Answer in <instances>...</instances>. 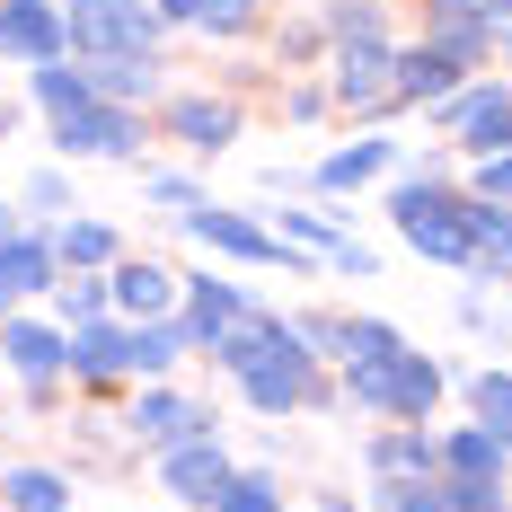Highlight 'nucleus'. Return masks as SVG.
Listing matches in <instances>:
<instances>
[{
    "instance_id": "obj_37",
    "label": "nucleus",
    "mask_w": 512,
    "mask_h": 512,
    "mask_svg": "<svg viewBox=\"0 0 512 512\" xmlns=\"http://www.w3.org/2000/svg\"><path fill=\"white\" fill-rule=\"evenodd\" d=\"M9 124H18V115H9V106H0V142H9Z\"/></svg>"
},
{
    "instance_id": "obj_1",
    "label": "nucleus",
    "mask_w": 512,
    "mask_h": 512,
    "mask_svg": "<svg viewBox=\"0 0 512 512\" xmlns=\"http://www.w3.org/2000/svg\"><path fill=\"white\" fill-rule=\"evenodd\" d=\"M389 212H398V239H407L415 256H442V265H477V239H468V204L460 195H442V186H433V177H424V186H398V195H389Z\"/></svg>"
},
{
    "instance_id": "obj_16",
    "label": "nucleus",
    "mask_w": 512,
    "mask_h": 512,
    "mask_svg": "<svg viewBox=\"0 0 512 512\" xmlns=\"http://www.w3.org/2000/svg\"><path fill=\"white\" fill-rule=\"evenodd\" d=\"M133 433L168 451V442H195V433H212V415H204V407H186V398H168V389H151V398L133 407Z\"/></svg>"
},
{
    "instance_id": "obj_7",
    "label": "nucleus",
    "mask_w": 512,
    "mask_h": 512,
    "mask_svg": "<svg viewBox=\"0 0 512 512\" xmlns=\"http://www.w3.org/2000/svg\"><path fill=\"white\" fill-rule=\"evenodd\" d=\"M451 133H460L477 159L512 151V89H468V98H451Z\"/></svg>"
},
{
    "instance_id": "obj_22",
    "label": "nucleus",
    "mask_w": 512,
    "mask_h": 512,
    "mask_svg": "<svg viewBox=\"0 0 512 512\" xmlns=\"http://www.w3.org/2000/svg\"><path fill=\"white\" fill-rule=\"evenodd\" d=\"M433 398H442V371H433V362L424 354H398V424H424V415H433Z\"/></svg>"
},
{
    "instance_id": "obj_15",
    "label": "nucleus",
    "mask_w": 512,
    "mask_h": 512,
    "mask_svg": "<svg viewBox=\"0 0 512 512\" xmlns=\"http://www.w3.org/2000/svg\"><path fill=\"white\" fill-rule=\"evenodd\" d=\"M71 371L80 380H115V371H133V327H71Z\"/></svg>"
},
{
    "instance_id": "obj_34",
    "label": "nucleus",
    "mask_w": 512,
    "mask_h": 512,
    "mask_svg": "<svg viewBox=\"0 0 512 512\" xmlns=\"http://www.w3.org/2000/svg\"><path fill=\"white\" fill-rule=\"evenodd\" d=\"M53 292H62V318H71V327H89V318L106 309V292H98V283H53Z\"/></svg>"
},
{
    "instance_id": "obj_30",
    "label": "nucleus",
    "mask_w": 512,
    "mask_h": 512,
    "mask_svg": "<svg viewBox=\"0 0 512 512\" xmlns=\"http://www.w3.org/2000/svg\"><path fill=\"white\" fill-rule=\"evenodd\" d=\"M186 18H195V27H221V36H239V27H256V0H195Z\"/></svg>"
},
{
    "instance_id": "obj_8",
    "label": "nucleus",
    "mask_w": 512,
    "mask_h": 512,
    "mask_svg": "<svg viewBox=\"0 0 512 512\" xmlns=\"http://www.w3.org/2000/svg\"><path fill=\"white\" fill-rule=\"evenodd\" d=\"M0 362H9L18 380H53V371L71 362V336H62V327H36V318H0Z\"/></svg>"
},
{
    "instance_id": "obj_3",
    "label": "nucleus",
    "mask_w": 512,
    "mask_h": 512,
    "mask_svg": "<svg viewBox=\"0 0 512 512\" xmlns=\"http://www.w3.org/2000/svg\"><path fill=\"white\" fill-rule=\"evenodd\" d=\"M53 142H62L71 159H124L133 142H142V115L89 98V106H71V115H53Z\"/></svg>"
},
{
    "instance_id": "obj_36",
    "label": "nucleus",
    "mask_w": 512,
    "mask_h": 512,
    "mask_svg": "<svg viewBox=\"0 0 512 512\" xmlns=\"http://www.w3.org/2000/svg\"><path fill=\"white\" fill-rule=\"evenodd\" d=\"M486 45H512V0H486Z\"/></svg>"
},
{
    "instance_id": "obj_35",
    "label": "nucleus",
    "mask_w": 512,
    "mask_h": 512,
    "mask_svg": "<svg viewBox=\"0 0 512 512\" xmlns=\"http://www.w3.org/2000/svg\"><path fill=\"white\" fill-rule=\"evenodd\" d=\"M142 186H151V195H159V204H186V212H195V204H204V195H195V186H186V177H142Z\"/></svg>"
},
{
    "instance_id": "obj_27",
    "label": "nucleus",
    "mask_w": 512,
    "mask_h": 512,
    "mask_svg": "<svg viewBox=\"0 0 512 512\" xmlns=\"http://www.w3.org/2000/svg\"><path fill=\"white\" fill-rule=\"evenodd\" d=\"M389 159H398L389 142H354V151H336L327 168H318V186H362V177H380Z\"/></svg>"
},
{
    "instance_id": "obj_19",
    "label": "nucleus",
    "mask_w": 512,
    "mask_h": 512,
    "mask_svg": "<svg viewBox=\"0 0 512 512\" xmlns=\"http://www.w3.org/2000/svg\"><path fill=\"white\" fill-rule=\"evenodd\" d=\"M0 504L9 512H71V477H53V468H9V477H0Z\"/></svg>"
},
{
    "instance_id": "obj_17",
    "label": "nucleus",
    "mask_w": 512,
    "mask_h": 512,
    "mask_svg": "<svg viewBox=\"0 0 512 512\" xmlns=\"http://www.w3.org/2000/svg\"><path fill=\"white\" fill-rule=\"evenodd\" d=\"M115 301L133 309V318H159V309L177 301V274L151 265V256H124V265H115Z\"/></svg>"
},
{
    "instance_id": "obj_32",
    "label": "nucleus",
    "mask_w": 512,
    "mask_h": 512,
    "mask_svg": "<svg viewBox=\"0 0 512 512\" xmlns=\"http://www.w3.org/2000/svg\"><path fill=\"white\" fill-rule=\"evenodd\" d=\"M477 204H512V151L477 159Z\"/></svg>"
},
{
    "instance_id": "obj_33",
    "label": "nucleus",
    "mask_w": 512,
    "mask_h": 512,
    "mask_svg": "<svg viewBox=\"0 0 512 512\" xmlns=\"http://www.w3.org/2000/svg\"><path fill=\"white\" fill-rule=\"evenodd\" d=\"M283 230H292V239H309V248H345V239H336V221H327V212H283Z\"/></svg>"
},
{
    "instance_id": "obj_28",
    "label": "nucleus",
    "mask_w": 512,
    "mask_h": 512,
    "mask_svg": "<svg viewBox=\"0 0 512 512\" xmlns=\"http://www.w3.org/2000/svg\"><path fill=\"white\" fill-rule=\"evenodd\" d=\"M53 256H71V265H106V256H115V230H106V221H71V230L53 239Z\"/></svg>"
},
{
    "instance_id": "obj_26",
    "label": "nucleus",
    "mask_w": 512,
    "mask_h": 512,
    "mask_svg": "<svg viewBox=\"0 0 512 512\" xmlns=\"http://www.w3.org/2000/svg\"><path fill=\"white\" fill-rule=\"evenodd\" d=\"M468 398H477V424L512 451V371H477V380H468Z\"/></svg>"
},
{
    "instance_id": "obj_24",
    "label": "nucleus",
    "mask_w": 512,
    "mask_h": 512,
    "mask_svg": "<svg viewBox=\"0 0 512 512\" xmlns=\"http://www.w3.org/2000/svg\"><path fill=\"white\" fill-rule=\"evenodd\" d=\"M468 239H477V265H486V274H512V212L468 204Z\"/></svg>"
},
{
    "instance_id": "obj_20",
    "label": "nucleus",
    "mask_w": 512,
    "mask_h": 512,
    "mask_svg": "<svg viewBox=\"0 0 512 512\" xmlns=\"http://www.w3.org/2000/svg\"><path fill=\"white\" fill-rule=\"evenodd\" d=\"M442 468H451V477H495V486H504L512 451L486 433V424H477V433H451V442H442Z\"/></svg>"
},
{
    "instance_id": "obj_2",
    "label": "nucleus",
    "mask_w": 512,
    "mask_h": 512,
    "mask_svg": "<svg viewBox=\"0 0 512 512\" xmlns=\"http://www.w3.org/2000/svg\"><path fill=\"white\" fill-rule=\"evenodd\" d=\"M62 27H71V53H151L159 9H142V0H71Z\"/></svg>"
},
{
    "instance_id": "obj_10",
    "label": "nucleus",
    "mask_w": 512,
    "mask_h": 512,
    "mask_svg": "<svg viewBox=\"0 0 512 512\" xmlns=\"http://www.w3.org/2000/svg\"><path fill=\"white\" fill-rule=\"evenodd\" d=\"M336 98L345 106H389V36H345V53H336Z\"/></svg>"
},
{
    "instance_id": "obj_4",
    "label": "nucleus",
    "mask_w": 512,
    "mask_h": 512,
    "mask_svg": "<svg viewBox=\"0 0 512 512\" xmlns=\"http://www.w3.org/2000/svg\"><path fill=\"white\" fill-rule=\"evenodd\" d=\"M0 53L9 62H62L71 53L62 0H0Z\"/></svg>"
},
{
    "instance_id": "obj_12",
    "label": "nucleus",
    "mask_w": 512,
    "mask_h": 512,
    "mask_svg": "<svg viewBox=\"0 0 512 512\" xmlns=\"http://www.w3.org/2000/svg\"><path fill=\"white\" fill-rule=\"evenodd\" d=\"M168 133L186 151H221V142H239V106L230 98H177L168 106Z\"/></svg>"
},
{
    "instance_id": "obj_9",
    "label": "nucleus",
    "mask_w": 512,
    "mask_h": 512,
    "mask_svg": "<svg viewBox=\"0 0 512 512\" xmlns=\"http://www.w3.org/2000/svg\"><path fill=\"white\" fill-rule=\"evenodd\" d=\"M89 98H106V106H151L159 98V62L151 53H89Z\"/></svg>"
},
{
    "instance_id": "obj_31",
    "label": "nucleus",
    "mask_w": 512,
    "mask_h": 512,
    "mask_svg": "<svg viewBox=\"0 0 512 512\" xmlns=\"http://www.w3.org/2000/svg\"><path fill=\"white\" fill-rule=\"evenodd\" d=\"M327 27H336V36H389V27H380V0H336Z\"/></svg>"
},
{
    "instance_id": "obj_23",
    "label": "nucleus",
    "mask_w": 512,
    "mask_h": 512,
    "mask_svg": "<svg viewBox=\"0 0 512 512\" xmlns=\"http://www.w3.org/2000/svg\"><path fill=\"white\" fill-rule=\"evenodd\" d=\"M398 354H407V345H398ZM398 354H380V362H345V389H354V407H371V415L398 407Z\"/></svg>"
},
{
    "instance_id": "obj_5",
    "label": "nucleus",
    "mask_w": 512,
    "mask_h": 512,
    "mask_svg": "<svg viewBox=\"0 0 512 512\" xmlns=\"http://www.w3.org/2000/svg\"><path fill=\"white\" fill-rule=\"evenodd\" d=\"M159 486H168L177 504H212V495L230 486V451H221L212 433H195V442H168V451H159Z\"/></svg>"
},
{
    "instance_id": "obj_13",
    "label": "nucleus",
    "mask_w": 512,
    "mask_h": 512,
    "mask_svg": "<svg viewBox=\"0 0 512 512\" xmlns=\"http://www.w3.org/2000/svg\"><path fill=\"white\" fill-rule=\"evenodd\" d=\"M45 283H53V248H45V239H18V230H9V239H0V318L27 301V292H45Z\"/></svg>"
},
{
    "instance_id": "obj_14",
    "label": "nucleus",
    "mask_w": 512,
    "mask_h": 512,
    "mask_svg": "<svg viewBox=\"0 0 512 512\" xmlns=\"http://www.w3.org/2000/svg\"><path fill=\"white\" fill-rule=\"evenodd\" d=\"M424 18H433V45L451 53V62L486 53V0H424Z\"/></svg>"
},
{
    "instance_id": "obj_29",
    "label": "nucleus",
    "mask_w": 512,
    "mask_h": 512,
    "mask_svg": "<svg viewBox=\"0 0 512 512\" xmlns=\"http://www.w3.org/2000/svg\"><path fill=\"white\" fill-rule=\"evenodd\" d=\"M398 354V327L389 318H345V362H380Z\"/></svg>"
},
{
    "instance_id": "obj_21",
    "label": "nucleus",
    "mask_w": 512,
    "mask_h": 512,
    "mask_svg": "<svg viewBox=\"0 0 512 512\" xmlns=\"http://www.w3.org/2000/svg\"><path fill=\"white\" fill-rule=\"evenodd\" d=\"M186 292H195V309H186V327H195V345H212V336H221V327H230V318H248V301H239V292H230V283H186Z\"/></svg>"
},
{
    "instance_id": "obj_6",
    "label": "nucleus",
    "mask_w": 512,
    "mask_h": 512,
    "mask_svg": "<svg viewBox=\"0 0 512 512\" xmlns=\"http://www.w3.org/2000/svg\"><path fill=\"white\" fill-rule=\"evenodd\" d=\"M186 230H195L204 248L239 256V265H283V239H274V230H256V221H239V212H212V204H195V212H186Z\"/></svg>"
},
{
    "instance_id": "obj_39",
    "label": "nucleus",
    "mask_w": 512,
    "mask_h": 512,
    "mask_svg": "<svg viewBox=\"0 0 512 512\" xmlns=\"http://www.w3.org/2000/svg\"><path fill=\"white\" fill-rule=\"evenodd\" d=\"M0 512H9V504H0Z\"/></svg>"
},
{
    "instance_id": "obj_18",
    "label": "nucleus",
    "mask_w": 512,
    "mask_h": 512,
    "mask_svg": "<svg viewBox=\"0 0 512 512\" xmlns=\"http://www.w3.org/2000/svg\"><path fill=\"white\" fill-rule=\"evenodd\" d=\"M371 468H380V486H389V477H433V468H442V442H433V433H380V442H371Z\"/></svg>"
},
{
    "instance_id": "obj_11",
    "label": "nucleus",
    "mask_w": 512,
    "mask_h": 512,
    "mask_svg": "<svg viewBox=\"0 0 512 512\" xmlns=\"http://www.w3.org/2000/svg\"><path fill=\"white\" fill-rule=\"evenodd\" d=\"M460 71L468 62H451L442 45H407V53H389V98H451Z\"/></svg>"
},
{
    "instance_id": "obj_38",
    "label": "nucleus",
    "mask_w": 512,
    "mask_h": 512,
    "mask_svg": "<svg viewBox=\"0 0 512 512\" xmlns=\"http://www.w3.org/2000/svg\"><path fill=\"white\" fill-rule=\"evenodd\" d=\"M0 239H9V212H0Z\"/></svg>"
},
{
    "instance_id": "obj_25",
    "label": "nucleus",
    "mask_w": 512,
    "mask_h": 512,
    "mask_svg": "<svg viewBox=\"0 0 512 512\" xmlns=\"http://www.w3.org/2000/svg\"><path fill=\"white\" fill-rule=\"evenodd\" d=\"M212 512H283V486L265 468H230V486L212 495Z\"/></svg>"
}]
</instances>
